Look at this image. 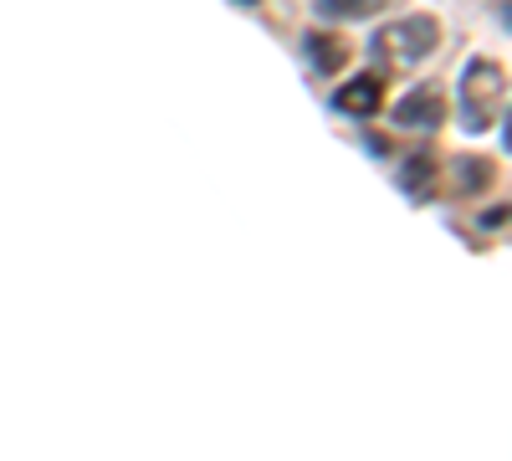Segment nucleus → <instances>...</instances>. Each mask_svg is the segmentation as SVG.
<instances>
[{
  "mask_svg": "<svg viewBox=\"0 0 512 461\" xmlns=\"http://www.w3.org/2000/svg\"><path fill=\"white\" fill-rule=\"evenodd\" d=\"M502 98H507V72H502V62L472 57V62L461 67L456 108H461V129H466V134H487L492 118L502 113Z\"/></svg>",
  "mask_w": 512,
  "mask_h": 461,
  "instance_id": "nucleus-1",
  "label": "nucleus"
},
{
  "mask_svg": "<svg viewBox=\"0 0 512 461\" xmlns=\"http://www.w3.org/2000/svg\"><path fill=\"white\" fill-rule=\"evenodd\" d=\"M441 47V26L436 16H405V21H390L369 36V57L379 67H410V62H425Z\"/></svg>",
  "mask_w": 512,
  "mask_h": 461,
  "instance_id": "nucleus-2",
  "label": "nucleus"
},
{
  "mask_svg": "<svg viewBox=\"0 0 512 461\" xmlns=\"http://www.w3.org/2000/svg\"><path fill=\"white\" fill-rule=\"evenodd\" d=\"M446 93L436 88V82H425V88H410L400 103H395V123L400 129H415V134H431L446 123Z\"/></svg>",
  "mask_w": 512,
  "mask_h": 461,
  "instance_id": "nucleus-3",
  "label": "nucleus"
},
{
  "mask_svg": "<svg viewBox=\"0 0 512 461\" xmlns=\"http://www.w3.org/2000/svg\"><path fill=\"white\" fill-rule=\"evenodd\" d=\"M333 108L344 113V118H374L379 108H384V82L379 77H349L344 88L333 93Z\"/></svg>",
  "mask_w": 512,
  "mask_h": 461,
  "instance_id": "nucleus-4",
  "label": "nucleus"
},
{
  "mask_svg": "<svg viewBox=\"0 0 512 461\" xmlns=\"http://www.w3.org/2000/svg\"><path fill=\"white\" fill-rule=\"evenodd\" d=\"M303 57H308L313 72H338V67L349 62V41L338 36V31H308L303 36Z\"/></svg>",
  "mask_w": 512,
  "mask_h": 461,
  "instance_id": "nucleus-5",
  "label": "nucleus"
},
{
  "mask_svg": "<svg viewBox=\"0 0 512 461\" xmlns=\"http://www.w3.org/2000/svg\"><path fill=\"white\" fill-rule=\"evenodd\" d=\"M492 180H497L492 159H482V154H456V159H451V185H456V195H482V190H492Z\"/></svg>",
  "mask_w": 512,
  "mask_h": 461,
  "instance_id": "nucleus-6",
  "label": "nucleus"
},
{
  "mask_svg": "<svg viewBox=\"0 0 512 461\" xmlns=\"http://www.w3.org/2000/svg\"><path fill=\"white\" fill-rule=\"evenodd\" d=\"M436 175H441V159L431 149H415L410 164H405V190L410 195H431L436 190Z\"/></svg>",
  "mask_w": 512,
  "mask_h": 461,
  "instance_id": "nucleus-7",
  "label": "nucleus"
},
{
  "mask_svg": "<svg viewBox=\"0 0 512 461\" xmlns=\"http://www.w3.org/2000/svg\"><path fill=\"white\" fill-rule=\"evenodd\" d=\"M379 6H384V0H313V16H323L328 26H338V21H364Z\"/></svg>",
  "mask_w": 512,
  "mask_h": 461,
  "instance_id": "nucleus-8",
  "label": "nucleus"
},
{
  "mask_svg": "<svg viewBox=\"0 0 512 461\" xmlns=\"http://www.w3.org/2000/svg\"><path fill=\"white\" fill-rule=\"evenodd\" d=\"M364 149H369L374 159H384V154H390V139H384V134H364Z\"/></svg>",
  "mask_w": 512,
  "mask_h": 461,
  "instance_id": "nucleus-9",
  "label": "nucleus"
},
{
  "mask_svg": "<svg viewBox=\"0 0 512 461\" xmlns=\"http://www.w3.org/2000/svg\"><path fill=\"white\" fill-rule=\"evenodd\" d=\"M246 6H256V0H246Z\"/></svg>",
  "mask_w": 512,
  "mask_h": 461,
  "instance_id": "nucleus-10",
  "label": "nucleus"
}]
</instances>
